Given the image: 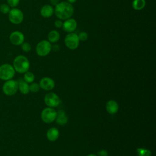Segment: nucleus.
<instances>
[{
  "instance_id": "nucleus-1",
  "label": "nucleus",
  "mask_w": 156,
  "mask_h": 156,
  "mask_svg": "<svg viewBox=\"0 0 156 156\" xmlns=\"http://www.w3.org/2000/svg\"><path fill=\"white\" fill-rule=\"evenodd\" d=\"M74 12L73 5L67 1L59 2L55 6L54 13L55 16L61 20H65L71 18Z\"/></svg>"
},
{
  "instance_id": "nucleus-2",
  "label": "nucleus",
  "mask_w": 156,
  "mask_h": 156,
  "mask_svg": "<svg viewBox=\"0 0 156 156\" xmlns=\"http://www.w3.org/2000/svg\"><path fill=\"white\" fill-rule=\"evenodd\" d=\"M30 63L26 57L20 55L15 58L13 60V68L17 72L20 73H25L28 71Z\"/></svg>"
},
{
  "instance_id": "nucleus-3",
  "label": "nucleus",
  "mask_w": 156,
  "mask_h": 156,
  "mask_svg": "<svg viewBox=\"0 0 156 156\" xmlns=\"http://www.w3.org/2000/svg\"><path fill=\"white\" fill-rule=\"evenodd\" d=\"M52 50V44L47 40H43L38 42L36 46L35 51L38 55L44 57L48 55Z\"/></svg>"
},
{
  "instance_id": "nucleus-4",
  "label": "nucleus",
  "mask_w": 156,
  "mask_h": 156,
  "mask_svg": "<svg viewBox=\"0 0 156 156\" xmlns=\"http://www.w3.org/2000/svg\"><path fill=\"white\" fill-rule=\"evenodd\" d=\"M80 40L78 35L74 32L68 33L64 39V43L67 48L71 50L76 49L79 45Z\"/></svg>"
},
{
  "instance_id": "nucleus-5",
  "label": "nucleus",
  "mask_w": 156,
  "mask_h": 156,
  "mask_svg": "<svg viewBox=\"0 0 156 156\" xmlns=\"http://www.w3.org/2000/svg\"><path fill=\"white\" fill-rule=\"evenodd\" d=\"M15 70L10 64L5 63L0 66V79L4 80H10L15 75Z\"/></svg>"
},
{
  "instance_id": "nucleus-6",
  "label": "nucleus",
  "mask_w": 156,
  "mask_h": 156,
  "mask_svg": "<svg viewBox=\"0 0 156 156\" xmlns=\"http://www.w3.org/2000/svg\"><path fill=\"white\" fill-rule=\"evenodd\" d=\"M24 19V15L22 11L17 8L10 9L9 12V20L14 24H19L22 23Z\"/></svg>"
},
{
  "instance_id": "nucleus-7",
  "label": "nucleus",
  "mask_w": 156,
  "mask_h": 156,
  "mask_svg": "<svg viewBox=\"0 0 156 156\" xmlns=\"http://www.w3.org/2000/svg\"><path fill=\"white\" fill-rule=\"evenodd\" d=\"M57 112L51 107L44 108L41 113V118L43 122L46 123H51L55 120Z\"/></svg>"
},
{
  "instance_id": "nucleus-8",
  "label": "nucleus",
  "mask_w": 156,
  "mask_h": 156,
  "mask_svg": "<svg viewBox=\"0 0 156 156\" xmlns=\"http://www.w3.org/2000/svg\"><path fill=\"white\" fill-rule=\"evenodd\" d=\"M18 88V82L15 80H8L5 82L2 87L4 93L7 96L15 94Z\"/></svg>"
},
{
  "instance_id": "nucleus-9",
  "label": "nucleus",
  "mask_w": 156,
  "mask_h": 156,
  "mask_svg": "<svg viewBox=\"0 0 156 156\" xmlns=\"http://www.w3.org/2000/svg\"><path fill=\"white\" fill-rule=\"evenodd\" d=\"M45 104L48 107H56L60 103V99L59 97L54 93H47L44 98Z\"/></svg>"
},
{
  "instance_id": "nucleus-10",
  "label": "nucleus",
  "mask_w": 156,
  "mask_h": 156,
  "mask_svg": "<svg viewBox=\"0 0 156 156\" xmlns=\"http://www.w3.org/2000/svg\"><path fill=\"white\" fill-rule=\"evenodd\" d=\"M77 26V23L76 20L74 18H69L67 20H64L63 22V25H62V29L67 32V33H71V32H74L75 30L76 29Z\"/></svg>"
},
{
  "instance_id": "nucleus-11",
  "label": "nucleus",
  "mask_w": 156,
  "mask_h": 156,
  "mask_svg": "<svg viewBox=\"0 0 156 156\" xmlns=\"http://www.w3.org/2000/svg\"><path fill=\"white\" fill-rule=\"evenodd\" d=\"M9 40L13 45L19 46L24 41V35L21 32L14 31L10 34Z\"/></svg>"
},
{
  "instance_id": "nucleus-12",
  "label": "nucleus",
  "mask_w": 156,
  "mask_h": 156,
  "mask_svg": "<svg viewBox=\"0 0 156 156\" xmlns=\"http://www.w3.org/2000/svg\"><path fill=\"white\" fill-rule=\"evenodd\" d=\"M39 85H40V87L42 89L46 91H49L52 90L54 88L55 82L50 77H45L42 78L40 80Z\"/></svg>"
},
{
  "instance_id": "nucleus-13",
  "label": "nucleus",
  "mask_w": 156,
  "mask_h": 156,
  "mask_svg": "<svg viewBox=\"0 0 156 156\" xmlns=\"http://www.w3.org/2000/svg\"><path fill=\"white\" fill-rule=\"evenodd\" d=\"M54 13V9L52 5L46 4L44 5L40 9V15L45 18H50Z\"/></svg>"
},
{
  "instance_id": "nucleus-14",
  "label": "nucleus",
  "mask_w": 156,
  "mask_h": 156,
  "mask_svg": "<svg viewBox=\"0 0 156 156\" xmlns=\"http://www.w3.org/2000/svg\"><path fill=\"white\" fill-rule=\"evenodd\" d=\"M106 110L107 112L111 115H113L116 113L118 111L119 106L116 101L115 100H109L105 105Z\"/></svg>"
},
{
  "instance_id": "nucleus-15",
  "label": "nucleus",
  "mask_w": 156,
  "mask_h": 156,
  "mask_svg": "<svg viewBox=\"0 0 156 156\" xmlns=\"http://www.w3.org/2000/svg\"><path fill=\"white\" fill-rule=\"evenodd\" d=\"M46 136L49 141H55L59 136V131L56 127H51L47 131Z\"/></svg>"
},
{
  "instance_id": "nucleus-16",
  "label": "nucleus",
  "mask_w": 156,
  "mask_h": 156,
  "mask_svg": "<svg viewBox=\"0 0 156 156\" xmlns=\"http://www.w3.org/2000/svg\"><path fill=\"white\" fill-rule=\"evenodd\" d=\"M68 117L63 110H59L57 112V116L55 118L56 122L60 125H64L68 122Z\"/></svg>"
},
{
  "instance_id": "nucleus-17",
  "label": "nucleus",
  "mask_w": 156,
  "mask_h": 156,
  "mask_svg": "<svg viewBox=\"0 0 156 156\" xmlns=\"http://www.w3.org/2000/svg\"><path fill=\"white\" fill-rule=\"evenodd\" d=\"M18 88L20 91V92L24 94H27L30 90H29V85L28 83L24 81V79L20 78L18 79Z\"/></svg>"
},
{
  "instance_id": "nucleus-18",
  "label": "nucleus",
  "mask_w": 156,
  "mask_h": 156,
  "mask_svg": "<svg viewBox=\"0 0 156 156\" xmlns=\"http://www.w3.org/2000/svg\"><path fill=\"white\" fill-rule=\"evenodd\" d=\"M60 34L57 30H52L48 34V40L51 43H56L60 39Z\"/></svg>"
},
{
  "instance_id": "nucleus-19",
  "label": "nucleus",
  "mask_w": 156,
  "mask_h": 156,
  "mask_svg": "<svg viewBox=\"0 0 156 156\" xmlns=\"http://www.w3.org/2000/svg\"><path fill=\"white\" fill-rule=\"evenodd\" d=\"M146 4V0H133L132 2V6L135 10H143Z\"/></svg>"
},
{
  "instance_id": "nucleus-20",
  "label": "nucleus",
  "mask_w": 156,
  "mask_h": 156,
  "mask_svg": "<svg viewBox=\"0 0 156 156\" xmlns=\"http://www.w3.org/2000/svg\"><path fill=\"white\" fill-rule=\"evenodd\" d=\"M136 152L138 156H151V152L145 148H137Z\"/></svg>"
},
{
  "instance_id": "nucleus-21",
  "label": "nucleus",
  "mask_w": 156,
  "mask_h": 156,
  "mask_svg": "<svg viewBox=\"0 0 156 156\" xmlns=\"http://www.w3.org/2000/svg\"><path fill=\"white\" fill-rule=\"evenodd\" d=\"M35 79L34 74L30 71H27L25 73L24 76V80L27 83H32Z\"/></svg>"
},
{
  "instance_id": "nucleus-22",
  "label": "nucleus",
  "mask_w": 156,
  "mask_h": 156,
  "mask_svg": "<svg viewBox=\"0 0 156 156\" xmlns=\"http://www.w3.org/2000/svg\"><path fill=\"white\" fill-rule=\"evenodd\" d=\"M10 6L7 4H2L0 5V12L3 14L9 13L10 11Z\"/></svg>"
},
{
  "instance_id": "nucleus-23",
  "label": "nucleus",
  "mask_w": 156,
  "mask_h": 156,
  "mask_svg": "<svg viewBox=\"0 0 156 156\" xmlns=\"http://www.w3.org/2000/svg\"><path fill=\"white\" fill-rule=\"evenodd\" d=\"M79 39L80 41H85L86 40H87L88 38V34L87 32H85V31H82L79 33V34H77Z\"/></svg>"
},
{
  "instance_id": "nucleus-24",
  "label": "nucleus",
  "mask_w": 156,
  "mask_h": 156,
  "mask_svg": "<svg viewBox=\"0 0 156 156\" xmlns=\"http://www.w3.org/2000/svg\"><path fill=\"white\" fill-rule=\"evenodd\" d=\"M21 46L22 50L26 52H28L31 50V45L28 42H23Z\"/></svg>"
},
{
  "instance_id": "nucleus-25",
  "label": "nucleus",
  "mask_w": 156,
  "mask_h": 156,
  "mask_svg": "<svg viewBox=\"0 0 156 156\" xmlns=\"http://www.w3.org/2000/svg\"><path fill=\"white\" fill-rule=\"evenodd\" d=\"M40 88V85L37 83H32L30 85H29V90L33 93L38 92Z\"/></svg>"
},
{
  "instance_id": "nucleus-26",
  "label": "nucleus",
  "mask_w": 156,
  "mask_h": 156,
  "mask_svg": "<svg viewBox=\"0 0 156 156\" xmlns=\"http://www.w3.org/2000/svg\"><path fill=\"white\" fill-rule=\"evenodd\" d=\"M20 0H7V4L12 7V8H15L20 3Z\"/></svg>"
},
{
  "instance_id": "nucleus-27",
  "label": "nucleus",
  "mask_w": 156,
  "mask_h": 156,
  "mask_svg": "<svg viewBox=\"0 0 156 156\" xmlns=\"http://www.w3.org/2000/svg\"><path fill=\"white\" fill-rule=\"evenodd\" d=\"M62 25H63V21L60 19L56 20L54 21V26L57 28H61L62 27Z\"/></svg>"
},
{
  "instance_id": "nucleus-28",
  "label": "nucleus",
  "mask_w": 156,
  "mask_h": 156,
  "mask_svg": "<svg viewBox=\"0 0 156 156\" xmlns=\"http://www.w3.org/2000/svg\"><path fill=\"white\" fill-rule=\"evenodd\" d=\"M98 156H108V152L106 150L101 149L98 152Z\"/></svg>"
},
{
  "instance_id": "nucleus-29",
  "label": "nucleus",
  "mask_w": 156,
  "mask_h": 156,
  "mask_svg": "<svg viewBox=\"0 0 156 156\" xmlns=\"http://www.w3.org/2000/svg\"><path fill=\"white\" fill-rule=\"evenodd\" d=\"M50 2L51 5L55 6L59 3V0H50Z\"/></svg>"
},
{
  "instance_id": "nucleus-30",
  "label": "nucleus",
  "mask_w": 156,
  "mask_h": 156,
  "mask_svg": "<svg viewBox=\"0 0 156 156\" xmlns=\"http://www.w3.org/2000/svg\"><path fill=\"white\" fill-rule=\"evenodd\" d=\"M52 48H53V49H54V51H57V50H58V49H59V46H58V45H57V44L54 45V46H53V47L52 46Z\"/></svg>"
},
{
  "instance_id": "nucleus-31",
  "label": "nucleus",
  "mask_w": 156,
  "mask_h": 156,
  "mask_svg": "<svg viewBox=\"0 0 156 156\" xmlns=\"http://www.w3.org/2000/svg\"><path fill=\"white\" fill-rule=\"evenodd\" d=\"M66 1H67L68 2H69V3L71 4L75 3L77 1V0H66Z\"/></svg>"
},
{
  "instance_id": "nucleus-32",
  "label": "nucleus",
  "mask_w": 156,
  "mask_h": 156,
  "mask_svg": "<svg viewBox=\"0 0 156 156\" xmlns=\"http://www.w3.org/2000/svg\"><path fill=\"white\" fill-rule=\"evenodd\" d=\"M86 156H97V155H95V154H88V155H87Z\"/></svg>"
}]
</instances>
